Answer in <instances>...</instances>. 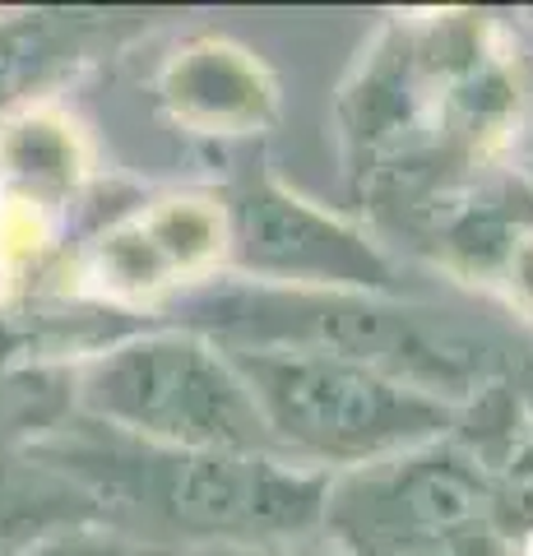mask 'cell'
Listing matches in <instances>:
<instances>
[{"label":"cell","mask_w":533,"mask_h":556,"mask_svg":"<svg viewBox=\"0 0 533 556\" xmlns=\"http://www.w3.org/2000/svg\"><path fill=\"white\" fill-rule=\"evenodd\" d=\"M47 459L89 486L107 515L144 519V529L195 547H306L320 538L330 492V473L283 455H195L140 445L116 431L107 441H61Z\"/></svg>","instance_id":"cell-1"},{"label":"cell","mask_w":533,"mask_h":556,"mask_svg":"<svg viewBox=\"0 0 533 556\" xmlns=\"http://www.w3.org/2000/svg\"><path fill=\"white\" fill-rule=\"evenodd\" d=\"M167 311L177 316L163 325L195 329L218 348H292L348 357L459 408L483 380V353L459 325L371 292H306L204 278Z\"/></svg>","instance_id":"cell-2"},{"label":"cell","mask_w":533,"mask_h":556,"mask_svg":"<svg viewBox=\"0 0 533 556\" xmlns=\"http://www.w3.org/2000/svg\"><path fill=\"white\" fill-rule=\"evenodd\" d=\"M75 404L93 427L140 445L279 455L232 357L181 325H144L93 348L75 371Z\"/></svg>","instance_id":"cell-3"},{"label":"cell","mask_w":533,"mask_h":556,"mask_svg":"<svg viewBox=\"0 0 533 556\" xmlns=\"http://www.w3.org/2000/svg\"><path fill=\"white\" fill-rule=\"evenodd\" d=\"M246 380L283 459L316 473H348L376 459L455 437L459 404L404 386L363 362L292 348H223Z\"/></svg>","instance_id":"cell-4"},{"label":"cell","mask_w":533,"mask_h":556,"mask_svg":"<svg viewBox=\"0 0 533 556\" xmlns=\"http://www.w3.org/2000/svg\"><path fill=\"white\" fill-rule=\"evenodd\" d=\"M496 492L483 459L455 437L330 478L320 515L325 552L404 556L492 519Z\"/></svg>","instance_id":"cell-5"},{"label":"cell","mask_w":533,"mask_h":556,"mask_svg":"<svg viewBox=\"0 0 533 556\" xmlns=\"http://www.w3.org/2000/svg\"><path fill=\"white\" fill-rule=\"evenodd\" d=\"M223 255L232 278L306 292L394 298L399 269L367 232L306 204L269 172H246L223 200Z\"/></svg>","instance_id":"cell-6"},{"label":"cell","mask_w":533,"mask_h":556,"mask_svg":"<svg viewBox=\"0 0 533 556\" xmlns=\"http://www.w3.org/2000/svg\"><path fill=\"white\" fill-rule=\"evenodd\" d=\"M10 556H135L130 538L116 529H89V525H65V529H47L33 543H24Z\"/></svg>","instance_id":"cell-7"},{"label":"cell","mask_w":533,"mask_h":556,"mask_svg":"<svg viewBox=\"0 0 533 556\" xmlns=\"http://www.w3.org/2000/svg\"><path fill=\"white\" fill-rule=\"evenodd\" d=\"M404 556H510V538L496 525H473V529L450 533V538H441V543H427Z\"/></svg>","instance_id":"cell-8"},{"label":"cell","mask_w":533,"mask_h":556,"mask_svg":"<svg viewBox=\"0 0 533 556\" xmlns=\"http://www.w3.org/2000/svg\"><path fill=\"white\" fill-rule=\"evenodd\" d=\"M195 556H334L325 547H288V552H261V547H200Z\"/></svg>","instance_id":"cell-9"}]
</instances>
